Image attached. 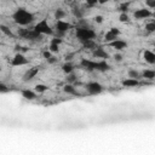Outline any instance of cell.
<instances>
[{
    "instance_id": "cell-22",
    "label": "cell",
    "mask_w": 155,
    "mask_h": 155,
    "mask_svg": "<svg viewBox=\"0 0 155 155\" xmlns=\"http://www.w3.org/2000/svg\"><path fill=\"white\" fill-rule=\"evenodd\" d=\"M62 70L65 73V74H71L74 71V65L70 63V62H67L62 65Z\"/></svg>"
},
{
    "instance_id": "cell-8",
    "label": "cell",
    "mask_w": 155,
    "mask_h": 155,
    "mask_svg": "<svg viewBox=\"0 0 155 155\" xmlns=\"http://www.w3.org/2000/svg\"><path fill=\"white\" fill-rule=\"evenodd\" d=\"M151 16H153V12H151L149 8H147V7H144V8H138V10H136L134 13H133V17H134L136 19H147V18H149V17H151Z\"/></svg>"
},
{
    "instance_id": "cell-9",
    "label": "cell",
    "mask_w": 155,
    "mask_h": 155,
    "mask_svg": "<svg viewBox=\"0 0 155 155\" xmlns=\"http://www.w3.org/2000/svg\"><path fill=\"white\" fill-rule=\"evenodd\" d=\"M119 35H120V30H119L117 28H110V29L105 33V35H104V41H105L107 44H109V42L116 40Z\"/></svg>"
},
{
    "instance_id": "cell-30",
    "label": "cell",
    "mask_w": 155,
    "mask_h": 155,
    "mask_svg": "<svg viewBox=\"0 0 155 155\" xmlns=\"http://www.w3.org/2000/svg\"><path fill=\"white\" fill-rule=\"evenodd\" d=\"M8 91H10L8 86L5 85V84H2V82H0V93H7Z\"/></svg>"
},
{
    "instance_id": "cell-6",
    "label": "cell",
    "mask_w": 155,
    "mask_h": 155,
    "mask_svg": "<svg viewBox=\"0 0 155 155\" xmlns=\"http://www.w3.org/2000/svg\"><path fill=\"white\" fill-rule=\"evenodd\" d=\"M29 63V59L23 54V53H16L13 56V58L11 59V65L13 67H22V65H27Z\"/></svg>"
},
{
    "instance_id": "cell-29",
    "label": "cell",
    "mask_w": 155,
    "mask_h": 155,
    "mask_svg": "<svg viewBox=\"0 0 155 155\" xmlns=\"http://www.w3.org/2000/svg\"><path fill=\"white\" fill-rule=\"evenodd\" d=\"M67 81H68V84H71V85H73V82L76 81V75H75L74 73L68 74V76H67Z\"/></svg>"
},
{
    "instance_id": "cell-32",
    "label": "cell",
    "mask_w": 155,
    "mask_h": 155,
    "mask_svg": "<svg viewBox=\"0 0 155 155\" xmlns=\"http://www.w3.org/2000/svg\"><path fill=\"white\" fill-rule=\"evenodd\" d=\"M119 19H120V22H127L128 21V15L127 13H120Z\"/></svg>"
},
{
    "instance_id": "cell-26",
    "label": "cell",
    "mask_w": 155,
    "mask_h": 155,
    "mask_svg": "<svg viewBox=\"0 0 155 155\" xmlns=\"http://www.w3.org/2000/svg\"><path fill=\"white\" fill-rule=\"evenodd\" d=\"M128 78H130V79L138 80V79L140 78V74H139L137 70H134V69H130V70H128Z\"/></svg>"
},
{
    "instance_id": "cell-27",
    "label": "cell",
    "mask_w": 155,
    "mask_h": 155,
    "mask_svg": "<svg viewBox=\"0 0 155 155\" xmlns=\"http://www.w3.org/2000/svg\"><path fill=\"white\" fill-rule=\"evenodd\" d=\"M128 6H130V2H121L119 5V10L121 11V13H126V11L128 10Z\"/></svg>"
},
{
    "instance_id": "cell-21",
    "label": "cell",
    "mask_w": 155,
    "mask_h": 155,
    "mask_svg": "<svg viewBox=\"0 0 155 155\" xmlns=\"http://www.w3.org/2000/svg\"><path fill=\"white\" fill-rule=\"evenodd\" d=\"M142 76L145 79V80H154L155 78V71L151 70V69H145L142 74Z\"/></svg>"
},
{
    "instance_id": "cell-13",
    "label": "cell",
    "mask_w": 155,
    "mask_h": 155,
    "mask_svg": "<svg viewBox=\"0 0 155 155\" xmlns=\"http://www.w3.org/2000/svg\"><path fill=\"white\" fill-rule=\"evenodd\" d=\"M93 56L96 58H101V61H107V58L109 57L108 52L104 48H102V47H96L93 50Z\"/></svg>"
},
{
    "instance_id": "cell-15",
    "label": "cell",
    "mask_w": 155,
    "mask_h": 155,
    "mask_svg": "<svg viewBox=\"0 0 155 155\" xmlns=\"http://www.w3.org/2000/svg\"><path fill=\"white\" fill-rule=\"evenodd\" d=\"M110 69V65L107 63V61H94V70L97 71H107Z\"/></svg>"
},
{
    "instance_id": "cell-28",
    "label": "cell",
    "mask_w": 155,
    "mask_h": 155,
    "mask_svg": "<svg viewBox=\"0 0 155 155\" xmlns=\"http://www.w3.org/2000/svg\"><path fill=\"white\" fill-rule=\"evenodd\" d=\"M145 30L149 31V33L155 31V23H154V22H149V23H147V24H145Z\"/></svg>"
},
{
    "instance_id": "cell-20",
    "label": "cell",
    "mask_w": 155,
    "mask_h": 155,
    "mask_svg": "<svg viewBox=\"0 0 155 155\" xmlns=\"http://www.w3.org/2000/svg\"><path fill=\"white\" fill-rule=\"evenodd\" d=\"M53 16H54L56 21H63V18L67 16V13H65V11L63 8H57V10H54Z\"/></svg>"
},
{
    "instance_id": "cell-24",
    "label": "cell",
    "mask_w": 155,
    "mask_h": 155,
    "mask_svg": "<svg viewBox=\"0 0 155 155\" xmlns=\"http://www.w3.org/2000/svg\"><path fill=\"white\" fill-rule=\"evenodd\" d=\"M48 90V86L47 85H44V84H38V85H35V87H34V91L36 92V93H44V92H46Z\"/></svg>"
},
{
    "instance_id": "cell-1",
    "label": "cell",
    "mask_w": 155,
    "mask_h": 155,
    "mask_svg": "<svg viewBox=\"0 0 155 155\" xmlns=\"http://www.w3.org/2000/svg\"><path fill=\"white\" fill-rule=\"evenodd\" d=\"M12 19H13V22L16 24L25 27V25H29V24H31L34 22L35 16L30 11H28V10H25L23 7H19L12 13Z\"/></svg>"
},
{
    "instance_id": "cell-25",
    "label": "cell",
    "mask_w": 155,
    "mask_h": 155,
    "mask_svg": "<svg viewBox=\"0 0 155 155\" xmlns=\"http://www.w3.org/2000/svg\"><path fill=\"white\" fill-rule=\"evenodd\" d=\"M71 12H73L74 17H75V18H78V19H81V18L84 17V11H82V10H80V8H78V7H74V8L71 10Z\"/></svg>"
},
{
    "instance_id": "cell-12",
    "label": "cell",
    "mask_w": 155,
    "mask_h": 155,
    "mask_svg": "<svg viewBox=\"0 0 155 155\" xmlns=\"http://www.w3.org/2000/svg\"><path fill=\"white\" fill-rule=\"evenodd\" d=\"M61 42H62V39H59V38H53V39L51 40L50 46H48V48H47V50H48L51 53H56V52H58Z\"/></svg>"
},
{
    "instance_id": "cell-33",
    "label": "cell",
    "mask_w": 155,
    "mask_h": 155,
    "mask_svg": "<svg viewBox=\"0 0 155 155\" xmlns=\"http://www.w3.org/2000/svg\"><path fill=\"white\" fill-rule=\"evenodd\" d=\"M94 22H96V23H102V22H103V16H101V15L96 16V17H94Z\"/></svg>"
},
{
    "instance_id": "cell-14",
    "label": "cell",
    "mask_w": 155,
    "mask_h": 155,
    "mask_svg": "<svg viewBox=\"0 0 155 155\" xmlns=\"http://www.w3.org/2000/svg\"><path fill=\"white\" fill-rule=\"evenodd\" d=\"M80 65L86 69L87 71H93L94 70V61L92 59H87V58H82L80 61Z\"/></svg>"
},
{
    "instance_id": "cell-34",
    "label": "cell",
    "mask_w": 155,
    "mask_h": 155,
    "mask_svg": "<svg viewBox=\"0 0 155 155\" xmlns=\"http://www.w3.org/2000/svg\"><path fill=\"white\" fill-rule=\"evenodd\" d=\"M114 59H115L116 62L122 61V54H120V53H115V54H114Z\"/></svg>"
},
{
    "instance_id": "cell-18",
    "label": "cell",
    "mask_w": 155,
    "mask_h": 155,
    "mask_svg": "<svg viewBox=\"0 0 155 155\" xmlns=\"http://www.w3.org/2000/svg\"><path fill=\"white\" fill-rule=\"evenodd\" d=\"M139 85H140L139 80H134V79H130V78H127L122 81V86H125V87H136Z\"/></svg>"
},
{
    "instance_id": "cell-17",
    "label": "cell",
    "mask_w": 155,
    "mask_h": 155,
    "mask_svg": "<svg viewBox=\"0 0 155 155\" xmlns=\"http://www.w3.org/2000/svg\"><path fill=\"white\" fill-rule=\"evenodd\" d=\"M22 97H24L28 101H34L36 98V92L33 90L25 88V90H22Z\"/></svg>"
},
{
    "instance_id": "cell-31",
    "label": "cell",
    "mask_w": 155,
    "mask_h": 155,
    "mask_svg": "<svg viewBox=\"0 0 155 155\" xmlns=\"http://www.w3.org/2000/svg\"><path fill=\"white\" fill-rule=\"evenodd\" d=\"M42 56H44V58H46L47 61H50V59L53 57V56H52V53H51L48 50H45V51L42 52Z\"/></svg>"
},
{
    "instance_id": "cell-7",
    "label": "cell",
    "mask_w": 155,
    "mask_h": 155,
    "mask_svg": "<svg viewBox=\"0 0 155 155\" xmlns=\"http://www.w3.org/2000/svg\"><path fill=\"white\" fill-rule=\"evenodd\" d=\"M73 28V25L65 21H56V24H54V30L59 34H64L67 31H69L70 29Z\"/></svg>"
},
{
    "instance_id": "cell-23",
    "label": "cell",
    "mask_w": 155,
    "mask_h": 155,
    "mask_svg": "<svg viewBox=\"0 0 155 155\" xmlns=\"http://www.w3.org/2000/svg\"><path fill=\"white\" fill-rule=\"evenodd\" d=\"M0 31H2L6 36H10V38H15V34L12 33V30L7 27V25H4V24H0Z\"/></svg>"
},
{
    "instance_id": "cell-10",
    "label": "cell",
    "mask_w": 155,
    "mask_h": 155,
    "mask_svg": "<svg viewBox=\"0 0 155 155\" xmlns=\"http://www.w3.org/2000/svg\"><path fill=\"white\" fill-rule=\"evenodd\" d=\"M38 73H39V68H38V67H31V68H29V69L24 73L23 80H24V81H30V80H33V79L38 75Z\"/></svg>"
},
{
    "instance_id": "cell-5",
    "label": "cell",
    "mask_w": 155,
    "mask_h": 155,
    "mask_svg": "<svg viewBox=\"0 0 155 155\" xmlns=\"http://www.w3.org/2000/svg\"><path fill=\"white\" fill-rule=\"evenodd\" d=\"M85 88H86L87 93H90V94H99L103 92V86L97 81H91V82L86 84Z\"/></svg>"
},
{
    "instance_id": "cell-35",
    "label": "cell",
    "mask_w": 155,
    "mask_h": 155,
    "mask_svg": "<svg viewBox=\"0 0 155 155\" xmlns=\"http://www.w3.org/2000/svg\"><path fill=\"white\" fill-rule=\"evenodd\" d=\"M145 5H147V6H149L150 8H153V7H155V1H147V2H145Z\"/></svg>"
},
{
    "instance_id": "cell-19",
    "label": "cell",
    "mask_w": 155,
    "mask_h": 155,
    "mask_svg": "<svg viewBox=\"0 0 155 155\" xmlns=\"http://www.w3.org/2000/svg\"><path fill=\"white\" fill-rule=\"evenodd\" d=\"M63 91L65 92V93H68V94H71V96H78V91H76V88L74 87V85H71V84H67V85H64L63 86Z\"/></svg>"
},
{
    "instance_id": "cell-16",
    "label": "cell",
    "mask_w": 155,
    "mask_h": 155,
    "mask_svg": "<svg viewBox=\"0 0 155 155\" xmlns=\"http://www.w3.org/2000/svg\"><path fill=\"white\" fill-rule=\"evenodd\" d=\"M143 57H144V61L149 64H154L155 63V53L150 50H145L144 53H143Z\"/></svg>"
},
{
    "instance_id": "cell-11",
    "label": "cell",
    "mask_w": 155,
    "mask_h": 155,
    "mask_svg": "<svg viewBox=\"0 0 155 155\" xmlns=\"http://www.w3.org/2000/svg\"><path fill=\"white\" fill-rule=\"evenodd\" d=\"M108 46H110V47H113V48H115L117 51H121V50H124V48L127 47V42L124 41V40H121V39H116V40L109 42Z\"/></svg>"
},
{
    "instance_id": "cell-3",
    "label": "cell",
    "mask_w": 155,
    "mask_h": 155,
    "mask_svg": "<svg viewBox=\"0 0 155 155\" xmlns=\"http://www.w3.org/2000/svg\"><path fill=\"white\" fill-rule=\"evenodd\" d=\"M33 29L39 33L40 35H53L54 30L52 29V27L48 24L47 19H41L38 23H35V25L33 27Z\"/></svg>"
},
{
    "instance_id": "cell-2",
    "label": "cell",
    "mask_w": 155,
    "mask_h": 155,
    "mask_svg": "<svg viewBox=\"0 0 155 155\" xmlns=\"http://www.w3.org/2000/svg\"><path fill=\"white\" fill-rule=\"evenodd\" d=\"M75 36L82 41V40H93L96 38V31L87 27H78L75 29Z\"/></svg>"
},
{
    "instance_id": "cell-4",
    "label": "cell",
    "mask_w": 155,
    "mask_h": 155,
    "mask_svg": "<svg viewBox=\"0 0 155 155\" xmlns=\"http://www.w3.org/2000/svg\"><path fill=\"white\" fill-rule=\"evenodd\" d=\"M18 35L23 39H27V40H40L42 39V35H40L39 33H36L33 28L31 29H27V28H19L18 29Z\"/></svg>"
}]
</instances>
